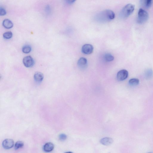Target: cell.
<instances>
[{"label": "cell", "mask_w": 153, "mask_h": 153, "mask_svg": "<svg viewBox=\"0 0 153 153\" xmlns=\"http://www.w3.org/2000/svg\"><path fill=\"white\" fill-rule=\"evenodd\" d=\"M115 16L114 12L110 10H107L99 13L96 16V19L100 22H104L114 19Z\"/></svg>", "instance_id": "cell-1"}, {"label": "cell", "mask_w": 153, "mask_h": 153, "mask_svg": "<svg viewBox=\"0 0 153 153\" xmlns=\"http://www.w3.org/2000/svg\"><path fill=\"white\" fill-rule=\"evenodd\" d=\"M135 9V5L132 4H128L124 6L122 9L120 15L123 18H126L133 12Z\"/></svg>", "instance_id": "cell-2"}, {"label": "cell", "mask_w": 153, "mask_h": 153, "mask_svg": "<svg viewBox=\"0 0 153 153\" xmlns=\"http://www.w3.org/2000/svg\"><path fill=\"white\" fill-rule=\"evenodd\" d=\"M148 14L146 11L142 8L139 9L137 19V21L139 23H144L148 19Z\"/></svg>", "instance_id": "cell-3"}, {"label": "cell", "mask_w": 153, "mask_h": 153, "mask_svg": "<svg viewBox=\"0 0 153 153\" xmlns=\"http://www.w3.org/2000/svg\"><path fill=\"white\" fill-rule=\"evenodd\" d=\"M128 76V72L126 70H123L119 71L118 72L117 78L118 81H122L126 80Z\"/></svg>", "instance_id": "cell-4"}, {"label": "cell", "mask_w": 153, "mask_h": 153, "mask_svg": "<svg viewBox=\"0 0 153 153\" xmlns=\"http://www.w3.org/2000/svg\"><path fill=\"white\" fill-rule=\"evenodd\" d=\"M24 64L26 67L30 68L32 67L35 64L33 59L30 56H27L23 59Z\"/></svg>", "instance_id": "cell-5"}, {"label": "cell", "mask_w": 153, "mask_h": 153, "mask_svg": "<svg viewBox=\"0 0 153 153\" xmlns=\"http://www.w3.org/2000/svg\"><path fill=\"white\" fill-rule=\"evenodd\" d=\"M14 141L11 139H7L4 140L2 143V146L3 148L7 150L12 148L14 146Z\"/></svg>", "instance_id": "cell-6"}, {"label": "cell", "mask_w": 153, "mask_h": 153, "mask_svg": "<svg viewBox=\"0 0 153 153\" xmlns=\"http://www.w3.org/2000/svg\"><path fill=\"white\" fill-rule=\"evenodd\" d=\"M94 48L92 45L86 44L83 45L82 48V53L86 55H89L93 52Z\"/></svg>", "instance_id": "cell-7"}, {"label": "cell", "mask_w": 153, "mask_h": 153, "mask_svg": "<svg viewBox=\"0 0 153 153\" xmlns=\"http://www.w3.org/2000/svg\"><path fill=\"white\" fill-rule=\"evenodd\" d=\"M54 148V145L52 143H46L43 146V150L46 152H48L52 151Z\"/></svg>", "instance_id": "cell-8"}, {"label": "cell", "mask_w": 153, "mask_h": 153, "mask_svg": "<svg viewBox=\"0 0 153 153\" xmlns=\"http://www.w3.org/2000/svg\"><path fill=\"white\" fill-rule=\"evenodd\" d=\"M113 140L111 138L105 137L102 139L100 141V143L105 146H109L112 144Z\"/></svg>", "instance_id": "cell-9"}, {"label": "cell", "mask_w": 153, "mask_h": 153, "mask_svg": "<svg viewBox=\"0 0 153 153\" xmlns=\"http://www.w3.org/2000/svg\"><path fill=\"white\" fill-rule=\"evenodd\" d=\"M43 75L41 72H36L34 76L35 80L37 83L41 82L43 81Z\"/></svg>", "instance_id": "cell-10"}, {"label": "cell", "mask_w": 153, "mask_h": 153, "mask_svg": "<svg viewBox=\"0 0 153 153\" xmlns=\"http://www.w3.org/2000/svg\"><path fill=\"white\" fill-rule=\"evenodd\" d=\"M3 26L7 29L12 28L13 26V24L12 21L8 19L4 20L3 23Z\"/></svg>", "instance_id": "cell-11"}, {"label": "cell", "mask_w": 153, "mask_h": 153, "mask_svg": "<svg viewBox=\"0 0 153 153\" xmlns=\"http://www.w3.org/2000/svg\"><path fill=\"white\" fill-rule=\"evenodd\" d=\"M87 64V59L84 58H81L79 59L77 62V65L81 68L85 67Z\"/></svg>", "instance_id": "cell-12"}, {"label": "cell", "mask_w": 153, "mask_h": 153, "mask_svg": "<svg viewBox=\"0 0 153 153\" xmlns=\"http://www.w3.org/2000/svg\"><path fill=\"white\" fill-rule=\"evenodd\" d=\"M129 84L132 86L137 85L139 83V80L138 78H132L130 79L129 81Z\"/></svg>", "instance_id": "cell-13"}, {"label": "cell", "mask_w": 153, "mask_h": 153, "mask_svg": "<svg viewBox=\"0 0 153 153\" xmlns=\"http://www.w3.org/2000/svg\"><path fill=\"white\" fill-rule=\"evenodd\" d=\"M24 145V143L21 141H18L14 145V148L16 150L22 148Z\"/></svg>", "instance_id": "cell-14"}, {"label": "cell", "mask_w": 153, "mask_h": 153, "mask_svg": "<svg viewBox=\"0 0 153 153\" xmlns=\"http://www.w3.org/2000/svg\"><path fill=\"white\" fill-rule=\"evenodd\" d=\"M142 4L146 8L150 7L152 4L153 1L152 0H145V1H142Z\"/></svg>", "instance_id": "cell-15"}, {"label": "cell", "mask_w": 153, "mask_h": 153, "mask_svg": "<svg viewBox=\"0 0 153 153\" xmlns=\"http://www.w3.org/2000/svg\"><path fill=\"white\" fill-rule=\"evenodd\" d=\"M104 59L107 62H110L114 60V58L111 54L107 53L104 55Z\"/></svg>", "instance_id": "cell-16"}, {"label": "cell", "mask_w": 153, "mask_h": 153, "mask_svg": "<svg viewBox=\"0 0 153 153\" xmlns=\"http://www.w3.org/2000/svg\"><path fill=\"white\" fill-rule=\"evenodd\" d=\"M31 50V47L29 45H26L22 47V52L25 54L30 53Z\"/></svg>", "instance_id": "cell-17"}, {"label": "cell", "mask_w": 153, "mask_h": 153, "mask_svg": "<svg viewBox=\"0 0 153 153\" xmlns=\"http://www.w3.org/2000/svg\"><path fill=\"white\" fill-rule=\"evenodd\" d=\"M13 36V33L11 32H5L3 34V37L7 39H9L12 38Z\"/></svg>", "instance_id": "cell-18"}, {"label": "cell", "mask_w": 153, "mask_h": 153, "mask_svg": "<svg viewBox=\"0 0 153 153\" xmlns=\"http://www.w3.org/2000/svg\"><path fill=\"white\" fill-rule=\"evenodd\" d=\"M67 138L66 135L64 134H60L59 136V139L60 141H65Z\"/></svg>", "instance_id": "cell-19"}, {"label": "cell", "mask_w": 153, "mask_h": 153, "mask_svg": "<svg viewBox=\"0 0 153 153\" xmlns=\"http://www.w3.org/2000/svg\"><path fill=\"white\" fill-rule=\"evenodd\" d=\"M6 14V11L5 9L2 7L0 8V15L4 16Z\"/></svg>", "instance_id": "cell-20"}, {"label": "cell", "mask_w": 153, "mask_h": 153, "mask_svg": "<svg viewBox=\"0 0 153 153\" xmlns=\"http://www.w3.org/2000/svg\"><path fill=\"white\" fill-rule=\"evenodd\" d=\"M146 76L149 77H151L152 75V71L151 70H149L147 71L146 73Z\"/></svg>", "instance_id": "cell-21"}, {"label": "cell", "mask_w": 153, "mask_h": 153, "mask_svg": "<svg viewBox=\"0 0 153 153\" xmlns=\"http://www.w3.org/2000/svg\"><path fill=\"white\" fill-rule=\"evenodd\" d=\"M66 1L67 3L70 4H71L73 3H74L76 1Z\"/></svg>", "instance_id": "cell-22"}, {"label": "cell", "mask_w": 153, "mask_h": 153, "mask_svg": "<svg viewBox=\"0 0 153 153\" xmlns=\"http://www.w3.org/2000/svg\"><path fill=\"white\" fill-rule=\"evenodd\" d=\"M65 153H73L71 152H66Z\"/></svg>", "instance_id": "cell-23"}, {"label": "cell", "mask_w": 153, "mask_h": 153, "mask_svg": "<svg viewBox=\"0 0 153 153\" xmlns=\"http://www.w3.org/2000/svg\"><path fill=\"white\" fill-rule=\"evenodd\" d=\"M152 153V152H149V153Z\"/></svg>", "instance_id": "cell-24"}]
</instances>
